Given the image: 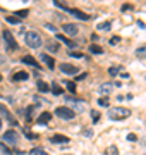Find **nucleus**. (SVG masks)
<instances>
[{
    "label": "nucleus",
    "mask_w": 146,
    "mask_h": 155,
    "mask_svg": "<svg viewBox=\"0 0 146 155\" xmlns=\"http://www.w3.org/2000/svg\"><path fill=\"white\" fill-rule=\"evenodd\" d=\"M65 86L70 93H76V83L74 81H65Z\"/></svg>",
    "instance_id": "bb28decb"
},
{
    "label": "nucleus",
    "mask_w": 146,
    "mask_h": 155,
    "mask_svg": "<svg viewBox=\"0 0 146 155\" xmlns=\"http://www.w3.org/2000/svg\"><path fill=\"white\" fill-rule=\"evenodd\" d=\"M58 69L60 72H64V74H67V76H74V74H78L79 69L76 66H72V64H67V62H62L60 66H58Z\"/></svg>",
    "instance_id": "423d86ee"
},
{
    "label": "nucleus",
    "mask_w": 146,
    "mask_h": 155,
    "mask_svg": "<svg viewBox=\"0 0 146 155\" xmlns=\"http://www.w3.org/2000/svg\"><path fill=\"white\" fill-rule=\"evenodd\" d=\"M50 90H52V93H53V95H62V93H64L62 86H60L58 83H53V84L50 86Z\"/></svg>",
    "instance_id": "6ab92c4d"
},
{
    "label": "nucleus",
    "mask_w": 146,
    "mask_h": 155,
    "mask_svg": "<svg viewBox=\"0 0 146 155\" xmlns=\"http://www.w3.org/2000/svg\"><path fill=\"white\" fill-rule=\"evenodd\" d=\"M33 155H47L43 148H33Z\"/></svg>",
    "instance_id": "2f4dec72"
},
{
    "label": "nucleus",
    "mask_w": 146,
    "mask_h": 155,
    "mask_svg": "<svg viewBox=\"0 0 146 155\" xmlns=\"http://www.w3.org/2000/svg\"><path fill=\"white\" fill-rule=\"evenodd\" d=\"M0 81H2V76H0Z\"/></svg>",
    "instance_id": "37998d69"
},
{
    "label": "nucleus",
    "mask_w": 146,
    "mask_h": 155,
    "mask_svg": "<svg viewBox=\"0 0 146 155\" xmlns=\"http://www.w3.org/2000/svg\"><path fill=\"white\" fill-rule=\"evenodd\" d=\"M21 62H22V64H26V66H29V67H35V69H38V67H40V64L35 61L31 55H26V57H22V59H21Z\"/></svg>",
    "instance_id": "9b49d317"
},
{
    "label": "nucleus",
    "mask_w": 146,
    "mask_h": 155,
    "mask_svg": "<svg viewBox=\"0 0 146 155\" xmlns=\"http://www.w3.org/2000/svg\"><path fill=\"white\" fill-rule=\"evenodd\" d=\"M83 134H84L86 138H89V136H93V131H91V129H84V131H83Z\"/></svg>",
    "instance_id": "58836bf2"
},
{
    "label": "nucleus",
    "mask_w": 146,
    "mask_h": 155,
    "mask_svg": "<svg viewBox=\"0 0 146 155\" xmlns=\"http://www.w3.org/2000/svg\"><path fill=\"white\" fill-rule=\"evenodd\" d=\"M91 117H93V121H98V119H100V112H95V110H93V112H91Z\"/></svg>",
    "instance_id": "e433bc0d"
},
{
    "label": "nucleus",
    "mask_w": 146,
    "mask_h": 155,
    "mask_svg": "<svg viewBox=\"0 0 146 155\" xmlns=\"http://www.w3.org/2000/svg\"><path fill=\"white\" fill-rule=\"evenodd\" d=\"M0 117H4V119H7V121H9V123L12 124V126L16 124V121H14V117L10 115V112H9V110H7V107H5V105H0Z\"/></svg>",
    "instance_id": "9d476101"
},
{
    "label": "nucleus",
    "mask_w": 146,
    "mask_h": 155,
    "mask_svg": "<svg viewBox=\"0 0 146 155\" xmlns=\"http://www.w3.org/2000/svg\"><path fill=\"white\" fill-rule=\"evenodd\" d=\"M38 90L41 93H47V92H50V86L45 81H38Z\"/></svg>",
    "instance_id": "4be33fe9"
},
{
    "label": "nucleus",
    "mask_w": 146,
    "mask_h": 155,
    "mask_svg": "<svg viewBox=\"0 0 146 155\" xmlns=\"http://www.w3.org/2000/svg\"><path fill=\"white\" fill-rule=\"evenodd\" d=\"M47 48H48V52H58V45L57 43H50Z\"/></svg>",
    "instance_id": "473e14b6"
},
{
    "label": "nucleus",
    "mask_w": 146,
    "mask_h": 155,
    "mask_svg": "<svg viewBox=\"0 0 146 155\" xmlns=\"http://www.w3.org/2000/svg\"><path fill=\"white\" fill-rule=\"evenodd\" d=\"M132 9V5H124V7H122V10H131Z\"/></svg>",
    "instance_id": "a19ab883"
},
{
    "label": "nucleus",
    "mask_w": 146,
    "mask_h": 155,
    "mask_svg": "<svg viewBox=\"0 0 146 155\" xmlns=\"http://www.w3.org/2000/svg\"><path fill=\"white\" fill-rule=\"evenodd\" d=\"M29 76H28V72L26 71H19V72H16L14 76H12V81H26Z\"/></svg>",
    "instance_id": "dca6fc26"
},
{
    "label": "nucleus",
    "mask_w": 146,
    "mask_h": 155,
    "mask_svg": "<svg viewBox=\"0 0 146 155\" xmlns=\"http://www.w3.org/2000/svg\"><path fill=\"white\" fill-rule=\"evenodd\" d=\"M136 57L137 59H146V47H139V48H136Z\"/></svg>",
    "instance_id": "412c9836"
},
{
    "label": "nucleus",
    "mask_w": 146,
    "mask_h": 155,
    "mask_svg": "<svg viewBox=\"0 0 146 155\" xmlns=\"http://www.w3.org/2000/svg\"><path fill=\"white\" fill-rule=\"evenodd\" d=\"M70 57H76V59H81V57H83V53H79V52H70Z\"/></svg>",
    "instance_id": "4c0bfd02"
},
{
    "label": "nucleus",
    "mask_w": 146,
    "mask_h": 155,
    "mask_svg": "<svg viewBox=\"0 0 146 155\" xmlns=\"http://www.w3.org/2000/svg\"><path fill=\"white\" fill-rule=\"evenodd\" d=\"M0 152L2 154H5V155H14V150H10L7 145H4V143H0Z\"/></svg>",
    "instance_id": "b1692460"
},
{
    "label": "nucleus",
    "mask_w": 146,
    "mask_h": 155,
    "mask_svg": "<svg viewBox=\"0 0 146 155\" xmlns=\"http://www.w3.org/2000/svg\"><path fill=\"white\" fill-rule=\"evenodd\" d=\"M129 115H131V110L124 109V107L108 109V119H112V121H122V119H127Z\"/></svg>",
    "instance_id": "f257e3e1"
},
{
    "label": "nucleus",
    "mask_w": 146,
    "mask_h": 155,
    "mask_svg": "<svg viewBox=\"0 0 146 155\" xmlns=\"http://www.w3.org/2000/svg\"><path fill=\"white\" fill-rule=\"evenodd\" d=\"M4 141L9 143V145H16L17 143V134H16V131H12V129L5 131V133H4Z\"/></svg>",
    "instance_id": "6e6552de"
},
{
    "label": "nucleus",
    "mask_w": 146,
    "mask_h": 155,
    "mask_svg": "<svg viewBox=\"0 0 146 155\" xmlns=\"http://www.w3.org/2000/svg\"><path fill=\"white\" fill-rule=\"evenodd\" d=\"M69 12H70L74 17H78V19H83V21H88V19H89V16H88V14H84V12H81L79 9H69Z\"/></svg>",
    "instance_id": "f8f14e48"
},
{
    "label": "nucleus",
    "mask_w": 146,
    "mask_h": 155,
    "mask_svg": "<svg viewBox=\"0 0 146 155\" xmlns=\"http://www.w3.org/2000/svg\"><path fill=\"white\" fill-rule=\"evenodd\" d=\"M33 112H35V107L33 105H29L28 109H26V121H31V117H33Z\"/></svg>",
    "instance_id": "393cba45"
},
{
    "label": "nucleus",
    "mask_w": 146,
    "mask_h": 155,
    "mask_svg": "<svg viewBox=\"0 0 146 155\" xmlns=\"http://www.w3.org/2000/svg\"><path fill=\"white\" fill-rule=\"evenodd\" d=\"M26 16H28V9H26V10H24V9H22V10H16V17H19V19H21V17H26Z\"/></svg>",
    "instance_id": "7c9ffc66"
},
{
    "label": "nucleus",
    "mask_w": 146,
    "mask_h": 155,
    "mask_svg": "<svg viewBox=\"0 0 146 155\" xmlns=\"http://www.w3.org/2000/svg\"><path fill=\"white\" fill-rule=\"evenodd\" d=\"M50 141L52 143H69V138L67 136H62V134H55V136L50 138Z\"/></svg>",
    "instance_id": "f3484780"
},
{
    "label": "nucleus",
    "mask_w": 146,
    "mask_h": 155,
    "mask_svg": "<svg viewBox=\"0 0 146 155\" xmlns=\"http://www.w3.org/2000/svg\"><path fill=\"white\" fill-rule=\"evenodd\" d=\"M24 2H26V0H24Z\"/></svg>",
    "instance_id": "c03bdc74"
},
{
    "label": "nucleus",
    "mask_w": 146,
    "mask_h": 155,
    "mask_svg": "<svg viewBox=\"0 0 146 155\" xmlns=\"http://www.w3.org/2000/svg\"><path fill=\"white\" fill-rule=\"evenodd\" d=\"M62 30H64V33H65V35H69V36H76V35L79 33V28L76 26V24H72V22L64 24V26H62Z\"/></svg>",
    "instance_id": "0eeeda50"
},
{
    "label": "nucleus",
    "mask_w": 146,
    "mask_h": 155,
    "mask_svg": "<svg viewBox=\"0 0 146 155\" xmlns=\"http://www.w3.org/2000/svg\"><path fill=\"white\" fill-rule=\"evenodd\" d=\"M105 155H119V150H117V146H108L107 148V152H105Z\"/></svg>",
    "instance_id": "a878e982"
},
{
    "label": "nucleus",
    "mask_w": 146,
    "mask_h": 155,
    "mask_svg": "<svg viewBox=\"0 0 146 155\" xmlns=\"http://www.w3.org/2000/svg\"><path fill=\"white\" fill-rule=\"evenodd\" d=\"M96 28H98V31H108L110 28H112V22H110V21H105V22H100V24H98Z\"/></svg>",
    "instance_id": "aec40b11"
},
{
    "label": "nucleus",
    "mask_w": 146,
    "mask_h": 155,
    "mask_svg": "<svg viewBox=\"0 0 146 155\" xmlns=\"http://www.w3.org/2000/svg\"><path fill=\"white\" fill-rule=\"evenodd\" d=\"M0 129H2V117H0Z\"/></svg>",
    "instance_id": "79ce46f5"
},
{
    "label": "nucleus",
    "mask_w": 146,
    "mask_h": 155,
    "mask_svg": "<svg viewBox=\"0 0 146 155\" xmlns=\"http://www.w3.org/2000/svg\"><path fill=\"white\" fill-rule=\"evenodd\" d=\"M137 26H139V28H146V26H145V22H143V21H137Z\"/></svg>",
    "instance_id": "ea45409f"
},
{
    "label": "nucleus",
    "mask_w": 146,
    "mask_h": 155,
    "mask_svg": "<svg viewBox=\"0 0 146 155\" xmlns=\"http://www.w3.org/2000/svg\"><path fill=\"white\" fill-rule=\"evenodd\" d=\"M119 72H120V67H119V66H114V67L108 69V74H110V76H117Z\"/></svg>",
    "instance_id": "c85d7f7f"
},
{
    "label": "nucleus",
    "mask_w": 146,
    "mask_h": 155,
    "mask_svg": "<svg viewBox=\"0 0 146 155\" xmlns=\"http://www.w3.org/2000/svg\"><path fill=\"white\" fill-rule=\"evenodd\" d=\"M7 22H9V24H19L21 19L16 17V16H7Z\"/></svg>",
    "instance_id": "cd10ccee"
},
{
    "label": "nucleus",
    "mask_w": 146,
    "mask_h": 155,
    "mask_svg": "<svg viewBox=\"0 0 146 155\" xmlns=\"http://www.w3.org/2000/svg\"><path fill=\"white\" fill-rule=\"evenodd\" d=\"M24 134H26V136H28L29 140H35V138H38V136H36V134H35V133H31V131H28V129H26V128H24Z\"/></svg>",
    "instance_id": "72a5a7b5"
},
{
    "label": "nucleus",
    "mask_w": 146,
    "mask_h": 155,
    "mask_svg": "<svg viewBox=\"0 0 146 155\" xmlns=\"http://www.w3.org/2000/svg\"><path fill=\"white\" fill-rule=\"evenodd\" d=\"M40 59H41V61L45 62V64L48 66L50 69H53V67H55V61H53V59L50 57L48 53H41V55H40Z\"/></svg>",
    "instance_id": "ddd939ff"
},
{
    "label": "nucleus",
    "mask_w": 146,
    "mask_h": 155,
    "mask_svg": "<svg viewBox=\"0 0 146 155\" xmlns=\"http://www.w3.org/2000/svg\"><path fill=\"white\" fill-rule=\"evenodd\" d=\"M50 119H52V114L50 112H41L38 115V119H36V123L38 124H47V123H50Z\"/></svg>",
    "instance_id": "4468645a"
},
{
    "label": "nucleus",
    "mask_w": 146,
    "mask_h": 155,
    "mask_svg": "<svg viewBox=\"0 0 146 155\" xmlns=\"http://www.w3.org/2000/svg\"><path fill=\"white\" fill-rule=\"evenodd\" d=\"M127 140H129V141H136L137 136H136L134 133H129V134H127Z\"/></svg>",
    "instance_id": "c9c22d12"
},
{
    "label": "nucleus",
    "mask_w": 146,
    "mask_h": 155,
    "mask_svg": "<svg viewBox=\"0 0 146 155\" xmlns=\"http://www.w3.org/2000/svg\"><path fill=\"white\" fill-rule=\"evenodd\" d=\"M53 5H55V7H58V9H62V10H67V12H69L67 4H64L62 0H53Z\"/></svg>",
    "instance_id": "5701e85b"
},
{
    "label": "nucleus",
    "mask_w": 146,
    "mask_h": 155,
    "mask_svg": "<svg viewBox=\"0 0 146 155\" xmlns=\"http://www.w3.org/2000/svg\"><path fill=\"white\" fill-rule=\"evenodd\" d=\"M24 40H26V45L31 47V48H40L41 43H43L40 33H36V31H28V33L24 35Z\"/></svg>",
    "instance_id": "f03ea898"
},
{
    "label": "nucleus",
    "mask_w": 146,
    "mask_h": 155,
    "mask_svg": "<svg viewBox=\"0 0 146 155\" xmlns=\"http://www.w3.org/2000/svg\"><path fill=\"white\" fill-rule=\"evenodd\" d=\"M55 115H58L60 119H74V115H76V112L74 110H70L69 107H57L55 109Z\"/></svg>",
    "instance_id": "20e7f679"
},
{
    "label": "nucleus",
    "mask_w": 146,
    "mask_h": 155,
    "mask_svg": "<svg viewBox=\"0 0 146 155\" xmlns=\"http://www.w3.org/2000/svg\"><path fill=\"white\" fill-rule=\"evenodd\" d=\"M65 103H67V107L70 110H74V112H83L84 110V107H86V103L81 102V100H76V98H65Z\"/></svg>",
    "instance_id": "7ed1b4c3"
},
{
    "label": "nucleus",
    "mask_w": 146,
    "mask_h": 155,
    "mask_svg": "<svg viewBox=\"0 0 146 155\" xmlns=\"http://www.w3.org/2000/svg\"><path fill=\"white\" fill-rule=\"evenodd\" d=\"M4 40H5V45H7V50H16L17 48V41L14 40V36L9 30L4 31Z\"/></svg>",
    "instance_id": "39448f33"
},
{
    "label": "nucleus",
    "mask_w": 146,
    "mask_h": 155,
    "mask_svg": "<svg viewBox=\"0 0 146 155\" xmlns=\"http://www.w3.org/2000/svg\"><path fill=\"white\" fill-rule=\"evenodd\" d=\"M0 97H2V95H0Z\"/></svg>",
    "instance_id": "a18cd8bd"
},
{
    "label": "nucleus",
    "mask_w": 146,
    "mask_h": 155,
    "mask_svg": "<svg viewBox=\"0 0 146 155\" xmlns=\"http://www.w3.org/2000/svg\"><path fill=\"white\" fill-rule=\"evenodd\" d=\"M89 53H93V55H101L103 53V48L96 45V43H93V45H89Z\"/></svg>",
    "instance_id": "a211bd4d"
},
{
    "label": "nucleus",
    "mask_w": 146,
    "mask_h": 155,
    "mask_svg": "<svg viewBox=\"0 0 146 155\" xmlns=\"http://www.w3.org/2000/svg\"><path fill=\"white\" fill-rule=\"evenodd\" d=\"M112 88H114V84H112V83H103V84H100V86H98V93H100V95L108 97L110 92H112Z\"/></svg>",
    "instance_id": "1a4fd4ad"
},
{
    "label": "nucleus",
    "mask_w": 146,
    "mask_h": 155,
    "mask_svg": "<svg viewBox=\"0 0 146 155\" xmlns=\"http://www.w3.org/2000/svg\"><path fill=\"white\" fill-rule=\"evenodd\" d=\"M98 105H101V107H108L110 102H108L107 97H103V98H98Z\"/></svg>",
    "instance_id": "c756f323"
},
{
    "label": "nucleus",
    "mask_w": 146,
    "mask_h": 155,
    "mask_svg": "<svg viewBox=\"0 0 146 155\" xmlns=\"http://www.w3.org/2000/svg\"><path fill=\"white\" fill-rule=\"evenodd\" d=\"M119 41H120V38H119V36H112V38H110V45H117Z\"/></svg>",
    "instance_id": "f704fd0d"
},
{
    "label": "nucleus",
    "mask_w": 146,
    "mask_h": 155,
    "mask_svg": "<svg viewBox=\"0 0 146 155\" xmlns=\"http://www.w3.org/2000/svg\"><path fill=\"white\" fill-rule=\"evenodd\" d=\"M57 40H60L62 43H65L67 47H70V48H76L78 47V43L72 40H67V36H64V35H57Z\"/></svg>",
    "instance_id": "2eb2a0df"
}]
</instances>
